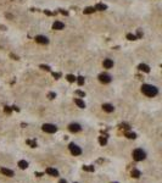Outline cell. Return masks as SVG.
Returning a JSON list of instances; mask_svg holds the SVG:
<instances>
[{"mask_svg": "<svg viewBox=\"0 0 162 183\" xmlns=\"http://www.w3.org/2000/svg\"><path fill=\"white\" fill-rule=\"evenodd\" d=\"M142 93L145 94L146 96L152 98L155 95H157L158 89L155 86H151V84H143V86H142Z\"/></svg>", "mask_w": 162, "mask_h": 183, "instance_id": "cell-1", "label": "cell"}, {"mask_svg": "<svg viewBox=\"0 0 162 183\" xmlns=\"http://www.w3.org/2000/svg\"><path fill=\"white\" fill-rule=\"evenodd\" d=\"M146 158V154L143 149H135L133 151V159L135 161H143Z\"/></svg>", "mask_w": 162, "mask_h": 183, "instance_id": "cell-2", "label": "cell"}, {"mask_svg": "<svg viewBox=\"0 0 162 183\" xmlns=\"http://www.w3.org/2000/svg\"><path fill=\"white\" fill-rule=\"evenodd\" d=\"M68 149H69V151H71L72 155H74V156H78V155H81V154H82V149H81L78 145H76L74 143L69 144L68 145Z\"/></svg>", "mask_w": 162, "mask_h": 183, "instance_id": "cell-3", "label": "cell"}, {"mask_svg": "<svg viewBox=\"0 0 162 183\" xmlns=\"http://www.w3.org/2000/svg\"><path fill=\"white\" fill-rule=\"evenodd\" d=\"M41 129H43L44 132H46V133H55L56 131H57V127H56L55 125H51V123H45V125H43Z\"/></svg>", "mask_w": 162, "mask_h": 183, "instance_id": "cell-4", "label": "cell"}, {"mask_svg": "<svg viewBox=\"0 0 162 183\" xmlns=\"http://www.w3.org/2000/svg\"><path fill=\"white\" fill-rule=\"evenodd\" d=\"M111 79H112V78H111V76L107 75V73H101V75H99V81H100L101 83H104V84L110 83Z\"/></svg>", "mask_w": 162, "mask_h": 183, "instance_id": "cell-5", "label": "cell"}, {"mask_svg": "<svg viewBox=\"0 0 162 183\" xmlns=\"http://www.w3.org/2000/svg\"><path fill=\"white\" fill-rule=\"evenodd\" d=\"M68 129L71 132H73V133H77V132L82 131V127H81V125H78V123H71L68 126Z\"/></svg>", "mask_w": 162, "mask_h": 183, "instance_id": "cell-6", "label": "cell"}, {"mask_svg": "<svg viewBox=\"0 0 162 183\" xmlns=\"http://www.w3.org/2000/svg\"><path fill=\"white\" fill-rule=\"evenodd\" d=\"M36 42L39 44H48L49 43V39L45 36H37L36 37Z\"/></svg>", "mask_w": 162, "mask_h": 183, "instance_id": "cell-7", "label": "cell"}, {"mask_svg": "<svg viewBox=\"0 0 162 183\" xmlns=\"http://www.w3.org/2000/svg\"><path fill=\"white\" fill-rule=\"evenodd\" d=\"M63 28H65V25L62 22H60V21H55L54 25H53V29H56V31H61Z\"/></svg>", "mask_w": 162, "mask_h": 183, "instance_id": "cell-8", "label": "cell"}, {"mask_svg": "<svg viewBox=\"0 0 162 183\" xmlns=\"http://www.w3.org/2000/svg\"><path fill=\"white\" fill-rule=\"evenodd\" d=\"M45 172H46L48 175L53 176V177H57V176H59V171L55 170V168H53V167H48L46 170H45Z\"/></svg>", "mask_w": 162, "mask_h": 183, "instance_id": "cell-9", "label": "cell"}, {"mask_svg": "<svg viewBox=\"0 0 162 183\" xmlns=\"http://www.w3.org/2000/svg\"><path fill=\"white\" fill-rule=\"evenodd\" d=\"M102 65L105 68H112L113 67V61H112L111 59H105L104 62H102Z\"/></svg>", "mask_w": 162, "mask_h": 183, "instance_id": "cell-10", "label": "cell"}, {"mask_svg": "<svg viewBox=\"0 0 162 183\" xmlns=\"http://www.w3.org/2000/svg\"><path fill=\"white\" fill-rule=\"evenodd\" d=\"M0 172H1L3 175H5V176H8V177H12L13 176V171L9 170V168H5V167L0 168Z\"/></svg>", "mask_w": 162, "mask_h": 183, "instance_id": "cell-11", "label": "cell"}, {"mask_svg": "<svg viewBox=\"0 0 162 183\" xmlns=\"http://www.w3.org/2000/svg\"><path fill=\"white\" fill-rule=\"evenodd\" d=\"M102 110L106 111V112H113L115 111V108L112 106L111 104H102Z\"/></svg>", "mask_w": 162, "mask_h": 183, "instance_id": "cell-12", "label": "cell"}, {"mask_svg": "<svg viewBox=\"0 0 162 183\" xmlns=\"http://www.w3.org/2000/svg\"><path fill=\"white\" fill-rule=\"evenodd\" d=\"M138 68L140 70V71H143V72H146V73H149V72H150V67L147 66L146 64H140V65L138 66Z\"/></svg>", "mask_w": 162, "mask_h": 183, "instance_id": "cell-13", "label": "cell"}, {"mask_svg": "<svg viewBox=\"0 0 162 183\" xmlns=\"http://www.w3.org/2000/svg\"><path fill=\"white\" fill-rule=\"evenodd\" d=\"M74 103L77 104V106L81 108V109H84V108H85V103H84L82 99H79V98H76V99H74Z\"/></svg>", "mask_w": 162, "mask_h": 183, "instance_id": "cell-14", "label": "cell"}, {"mask_svg": "<svg viewBox=\"0 0 162 183\" xmlns=\"http://www.w3.org/2000/svg\"><path fill=\"white\" fill-rule=\"evenodd\" d=\"M18 167L21 168V170H26V168L28 167V162L26 160H20L18 161Z\"/></svg>", "mask_w": 162, "mask_h": 183, "instance_id": "cell-15", "label": "cell"}, {"mask_svg": "<svg viewBox=\"0 0 162 183\" xmlns=\"http://www.w3.org/2000/svg\"><path fill=\"white\" fill-rule=\"evenodd\" d=\"M95 10H97V11H105L107 9V6L105 5V4H96V6L94 8Z\"/></svg>", "mask_w": 162, "mask_h": 183, "instance_id": "cell-16", "label": "cell"}, {"mask_svg": "<svg viewBox=\"0 0 162 183\" xmlns=\"http://www.w3.org/2000/svg\"><path fill=\"white\" fill-rule=\"evenodd\" d=\"M140 176H142V173H140L139 170H137V168H134V170L132 171V177H134V178H139Z\"/></svg>", "mask_w": 162, "mask_h": 183, "instance_id": "cell-17", "label": "cell"}, {"mask_svg": "<svg viewBox=\"0 0 162 183\" xmlns=\"http://www.w3.org/2000/svg\"><path fill=\"white\" fill-rule=\"evenodd\" d=\"M126 137L129 138V139H135L137 138V134L134 132H126Z\"/></svg>", "mask_w": 162, "mask_h": 183, "instance_id": "cell-18", "label": "cell"}, {"mask_svg": "<svg viewBox=\"0 0 162 183\" xmlns=\"http://www.w3.org/2000/svg\"><path fill=\"white\" fill-rule=\"evenodd\" d=\"M26 143H27L28 145H29L31 148H37V142H36V140H31V139H27V140H26Z\"/></svg>", "mask_w": 162, "mask_h": 183, "instance_id": "cell-19", "label": "cell"}, {"mask_svg": "<svg viewBox=\"0 0 162 183\" xmlns=\"http://www.w3.org/2000/svg\"><path fill=\"white\" fill-rule=\"evenodd\" d=\"M76 81H77V83H78L79 86H83V84H84V82H85V79H84V77H83V76L77 77V78H76Z\"/></svg>", "mask_w": 162, "mask_h": 183, "instance_id": "cell-20", "label": "cell"}, {"mask_svg": "<svg viewBox=\"0 0 162 183\" xmlns=\"http://www.w3.org/2000/svg\"><path fill=\"white\" fill-rule=\"evenodd\" d=\"M99 143H100V145H106L107 144V139H106V137H99Z\"/></svg>", "mask_w": 162, "mask_h": 183, "instance_id": "cell-21", "label": "cell"}, {"mask_svg": "<svg viewBox=\"0 0 162 183\" xmlns=\"http://www.w3.org/2000/svg\"><path fill=\"white\" fill-rule=\"evenodd\" d=\"M66 78H67V81H68L69 83H73V82H76V78H77V77H74L73 75H67Z\"/></svg>", "mask_w": 162, "mask_h": 183, "instance_id": "cell-22", "label": "cell"}, {"mask_svg": "<svg viewBox=\"0 0 162 183\" xmlns=\"http://www.w3.org/2000/svg\"><path fill=\"white\" fill-rule=\"evenodd\" d=\"M83 170L84 171H88V172H94V166H87V165H84L83 166Z\"/></svg>", "mask_w": 162, "mask_h": 183, "instance_id": "cell-23", "label": "cell"}, {"mask_svg": "<svg viewBox=\"0 0 162 183\" xmlns=\"http://www.w3.org/2000/svg\"><path fill=\"white\" fill-rule=\"evenodd\" d=\"M127 39H128V40H137L138 38L135 37V34H132V33H128V34H127Z\"/></svg>", "mask_w": 162, "mask_h": 183, "instance_id": "cell-24", "label": "cell"}, {"mask_svg": "<svg viewBox=\"0 0 162 183\" xmlns=\"http://www.w3.org/2000/svg\"><path fill=\"white\" fill-rule=\"evenodd\" d=\"M94 11H95V9L91 8V6H89V8H87V9H84V13H93Z\"/></svg>", "mask_w": 162, "mask_h": 183, "instance_id": "cell-25", "label": "cell"}, {"mask_svg": "<svg viewBox=\"0 0 162 183\" xmlns=\"http://www.w3.org/2000/svg\"><path fill=\"white\" fill-rule=\"evenodd\" d=\"M40 68L41 70H45V71H51L50 66H48V65H40Z\"/></svg>", "mask_w": 162, "mask_h": 183, "instance_id": "cell-26", "label": "cell"}, {"mask_svg": "<svg viewBox=\"0 0 162 183\" xmlns=\"http://www.w3.org/2000/svg\"><path fill=\"white\" fill-rule=\"evenodd\" d=\"M76 94L79 95V96H82V98L85 96V93H84V92H82V90H76Z\"/></svg>", "mask_w": 162, "mask_h": 183, "instance_id": "cell-27", "label": "cell"}, {"mask_svg": "<svg viewBox=\"0 0 162 183\" xmlns=\"http://www.w3.org/2000/svg\"><path fill=\"white\" fill-rule=\"evenodd\" d=\"M48 98H49V99H55V98H56V94L54 93V92H50V93L48 94Z\"/></svg>", "mask_w": 162, "mask_h": 183, "instance_id": "cell-28", "label": "cell"}, {"mask_svg": "<svg viewBox=\"0 0 162 183\" xmlns=\"http://www.w3.org/2000/svg\"><path fill=\"white\" fill-rule=\"evenodd\" d=\"M53 77L55 79H59L60 77H61V73H59V72H53Z\"/></svg>", "mask_w": 162, "mask_h": 183, "instance_id": "cell-29", "label": "cell"}, {"mask_svg": "<svg viewBox=\"0 0 162 183\" xmlns=\"http://www.w3.org/2000/svg\"><path fill=\"white\" fill-rule=\"evenodd\" d=\"M4 111L6 112V114H11V111H12V108H10V106H5Z\"/></svg>", "mask_w": 162, "mask_h": 183, "instance_id": "cell-30", "label": "cell"}, {"mask_svg": "<svg viewBox=\"0 0 162 183\" xmlns=\"http://www.w3.org/2000/svg\"><path fill=\"white\" fill-rule=\"evenodd\" d=\"M121 128H124V129H129V125H127V123H122L121 125Z\"/></svg>", "mask_w": 162, "mask_h": 183, "instance_id": "cell-31", "label": "cell"}, {"mask_svg": "<svg viewBox=\"0 0 162 183\" xmlns=\"http://www.w3.org/2000/svg\"><path fill=\"white\" fill-rule=\"evenodd\" d=\"M135 37H137V38H142V37H143V32L140 31V29H138V34H137Z\"/></svg>", "mask_w": 162, "mask_h": 183, "instance_id": "cell-32", "label": "cell"}, {"mask_svg": "<svg viewBox=\"0 0 162 183\" xmlns=\"http://www.w3.org/2000/svg\"><path fill=\"white\" fill-rule=\"evenodd\" d=\"M44 13H45V15H48V16H51V15H54V13H53V12H50L49 10H44Z\"/></svg>", "mask_w": 162, "mask_h": 183, "instance_id": "cell-33", "label": "cell"}, {"mask_svg": "<svg viewBox=\"0 0 162 183\" xmlns=\"http://www.w3.org/2000/svg\"><path fill=\"white\" fill-rule=\"evenodd\" d=\"M60 12L62 13V15H68V12H67V11H65V10H60Z\"/></svg>", "mask_w": 162, "mask_h": 183, "instance_id": "cell-34", "label": "cell"}, {"mask_svg": "<svg viewBox=\"0 0 162 183\" xmlns=\"http://www.w3.org/2000/svg\"><path fill=\"white\" fill-rule=\"evenodd\" d=\"M36 176H37V177H41V176H43V173H39V172H36Z\"/></svg>", "mask_w": 162, "mask_h": 183, "instance_id": "cell-35", "label": "cell"}, {"mask_svg": "<svg viewBox=\"0 0 162 183\" xmlns=\"http://www.w3.org/2000/svg\"><path fill=\"white\" fill-rule=\"evenodd\" d=\"M12 110H16V111H20V109L17 106H12Z\"/></svg>", "mask_w": 162, "mask_h": 183, "instance_id": "cell-36", "label": "cell"}, {"mask_svg": "<svg viewBox=\"0 0 162 183\" xmlns=\"http://www.w3.org/2000/svg\"><path fill=\"white\" fill-rule=\"evenodd\" d=\"M11 58H13V59H15V60H18V58H17V56H15V55H12V54H11Z\"/></svg>", "mask_w": 162, "mask_h": 183, "instance_id": "cell-37", "label": "cell"}, {"mask_svg": "<svg viewBox=\"0 0 162 183\" xmlns=\"http://www.w3.org/2000/svg\"><path fill=\"white\" fill-rule=\"evenodd\" d=\"M59 183H66V179H60Z\"/></svg>", "mask_w": 162, "mask_h": 183, "instance_id": "cell-38", "label": "cell"}, {"mask_svg": "<svg viewBox=\"0 0 162 183\" xmlns=\"http://www.w3.org/2000/svg\"><path fill=\"white\" fill-rule=\"evenodd\" d=\"M112 183H118V182H112Z\"/></svg>", "mask_w": 162, "mask_h": 183, "instance_id": "cell-39", "label": "cell"}]
</instances>
